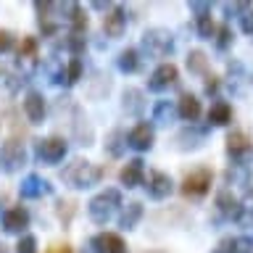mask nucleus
I'll return each mask as SVG.
<instances>
[{
	"mask_svg": "<svg viewBox=\"0 0 253 253\" xmlns=\"http://www.w3.org/2000/svg\"><path fill=\"white\" fill-rule=\"evenodd\" d=\"M29 227V211L24 206H13L3 213V229L5 232H24Z\"/></svg>",
	"mask_w": 253,
	"mask_h": 253,
	"instance_id": "11",
	"label": "nucleus"
},
{
	"mask_svg": "<svg viewBox=\"0 0 253 253\" xmlns=\"http://www.w3.org/2000/svg\"><path fill=\"white\" fill-rule=\"evenodd\" d=\"M216 211L221 219H243L245 213V206L240 203V198L232 195V190H221V193L216 195Z\"/></svg>",
	"mask_w": 253,
	"mask_h": 253,
	"instance_id": "8",
	"label": "nucleus"
},
{
	"mask_svg": "<svg viewBox=\"0 0 253 253\" xmlns=\"http://www.w3.org/2000/svg\"><path fill=\"white\" fill-rule=\"evenodd\" d=\"M119 179H122V185H126V187H137V185H142V179H145V166H142L140 158H134V161H126V166L122 169V174H119Z\"/></svg>",
	"mask_w": 253,
	"mask_h": 253,
	"instance_id": "15",
	"label": "nucleus"
},
{
	"mask_svg": "<svg viewBox=\"0 0 253 253\" xmlns=\"http://www.w3.org/2000/svg\"><path fill=\"white\" fill-rule=\"evenodd\" d=\"M219 90V77H206V92L213 95Z\"/></svg>",
	"mask_w": 253,
	"mask_h": 253,
	"instance_id": "37",
	"label": "nucleus"
},
{
	"mask_svg": "<svg viewBox=\"0 0 253 253\" xmlns=\"http://www.w3.org/2000/svg\"><path fill=\"white\" fill-rule=\"evenodd\" d=\"M240 27H243L245 35H253V11H245L240 16Z\"/></svg>",
	"mask_w": 253,
	"mask_h": 253,
	"instance_id": "35",
	"label": "nucleus"
},
{
	"mask_svg": "<svg viewBox=\"0 0 253 253\" xmlns=\"http://www.w3.org/2000/svg\"><path fill=\"white\" fill-rule=\"evenodd\" d=\"M61 179L66 182L69 187H77V190L92 187V185H98V182L103 179V169L95 166V164H90V161L77 158V161H71L66 169L61 171Z\"/></svg>",
	"mask_w": 253,
	"mask_h": 253,
	"instance_id": "1",
	"label": "nucleus"
},
{
	"mask_svg": "<svg viewBox=\"0 0 253 253\" xmlns=\"http://www.w3.org/2000/svg\"><path fill=\"white\" fill-rule=\"evenodd\" d=\"M79 77H82V61H79V58H71L69 69H66V82H69V84H74Z\"/></svg>",
	"mask_w": 253,
	"mask_h": 253,
	"instance_id": "31",
	"label": "nucleus"
},
{
	"mask_svg": "<svg viewBox=\"0 0 253 253\" xmlns=\"http://www.w3.org/2000/svg\"><path fill=\"white\" fill-rule=\"evenodd\" d=\"M232 122V106L227 100H213L211 108H209V124H216V126H224Z\"/></svg>",
	"mask_w": 253,
	"mask_h": 253,
	"instance_id": "20",
	"label": "nucleus"
},
{
	"mask_svg": "<svg viewBox=\"0 0 253 253\" xmlns=\"http://www.w3.org/2000/svg\"><path fill=\"white\" fill-rule=\"evenodd\" d=\"M187 69L193 71V74H203L206 69H209V58H206V53L201 50H193L187 55Z\"/></svg>",
	"mask_w": 253,
	"mask_h": 253,
	"instance_id": "25",
	"label": "nucleus"
},
{
	"mask_svg": "<svg viewBox=\"0 0 253 253\" xmlns=\"http://www.w3.org/2000/svg\"><path fill=\"white\" fill-rule=\"evenodd\" d=\"M211 182H213V171L201 166V169L190 171L185 177V182H182V193H185L187 198H203L211 190Z\"/></svg>",
	"mask_w": 253,
	"mask_h": 253,
	"instance_id": "4",
	"label": "nucleus"
},
{
	"mask_svg": "<svg viewBox=\"0 0 253 253\" xmlns=\"http://www.w3.org/2000/svg\"><path fill=\"white\" fill-rule=\"evenodd\" d=\"M92 245L100 253H126V243L122 240V235L116 232H103L92 240Z\"/></svg>",
	"mask_w": 253,
	"mask_h": 253,
	"instance_id": "14",
	"label": "nucleus"
},
{
	"mask_svg": "<svg viewBox=\"0 0 253 253\" xmlns=\"http://www.w3.org/2000/svg\"><path fill=\"white\" fill-rule=\"evenodd\" d=\"M122 137H124V134H122V132H119V129H114V132H111V134H108V142H106V150H108V153H111V156H122Z\"/></svg>",
	"mask_w": 253,
	"mask_h": 253,
	"instance_id": "28",
	"label": "nucleus"
},
{
	"mask_svg": "<svg viewBox=\"0 0 253 253\" xmlns=\"http://www.w3.org/2000/svg\"><path fill=\"white\" fill-rule=\"evenodd\" d=\"M211 253H237V237H224L216 243V248H211Z\"/></svg>",
	"mask_w": 253,
	"mask_h": 253,
	"instance_id": "30",
	"label": "nucleus"
},
{
	"mask_svg": "<svg viewBox=\"0 0 253 253\" xmlns=\"http://www.w3.org/2000/svg\"><path fill=\"white\" fill-rule=\"evenodd\" d=\"M126 29V13L122 8H114L111 13L103 16V32H106L108 37H122Z\"/></svg>",
	"mask_w": 253,
	"mask_h": 253,
	"instance_id": "13",
	"label": "nucleus"
},
{
	"mask_svg": "<svg viewBox=\"0 0 253 253\" xmlns=\"http://www.w3.org/2000/svg\"><path fill=\"white\" fill-rule=\"evenodd\" d=\"M177 79H179V71L174 63H161L153 74H150L148 79V90H153V92H164V90H169L171 84H177Z\"/></svg>",
	"mask_w": 253,
	"mask_h": 253,
	"instance_id": "7",
	"label": "nucleus"
},
{
	"mask_svg": "<svg viewBox=\"0 0 253 253\" xmlns=\"http://www.w3.org/2000/svg\"><path fill=\"white\" fill-rule=\"evenodd\" d=\"M137 66H140V58H137V50H134V47H126V50L119 53V69H122L124 74L137 71Z\"/></svg>",
	"mask_w": 253,
	"mask_h": 253,
	"instance_id": "23",
	"label": "nucleus"
},
{
	"mask_svg": "<svg viewBox=\"0 0 253 253\" xmlns=\"http://www.w3.org/2000/svg\"><path fill=\"white\" fill-rule=\"evenodd\" d=\"M47 253H71V251L66 248V245H63V248H61V245H58V248H53V251H47Z\"/></svg>",
	"mask_w": 253,
	"mask_h": 253,
	"instance_id": "38",
	"label": "nucleus"
},
{
	"mask_svg": "<svg viewBox=\"0 0 253 253\" xmlns=\"http://www.w3.org/2000/svg\"><path fill=\"white\" fill-rule=\"evenodd\" d=\"M116 206H122V193H119L116 187H108L87 203V213H90V219L95 224H106V221L114 216Z\"/></svg>",
	"mask_w": 253,
	"mask_h": 253,
	"instance_id": "2",
	"label": "nucleus"
},
{
	"mask_svg": "<svg viewBox=\"0 0 253 253\" xmlns=\"http://www.w3.org/2000/svg\"><path fill=\"white\" fill-rule=\"evenodd\" d=\"M174 114H177V108H174L169 100H158L156 108H153V122L156 124H171Z\"/></svg>",
	"mask_w": 253,
	"mask_h": 253,
	"instance_id": "22",
	"label": "nucleus"
},
{
	"mask_svg": "<svg viewBox=\"0 0 253 253\" xmlns=\"http://www.w3.org/2000/svg\"><path fill=\"white\" fill-rule=\"evenodd\" d=\"M27 164V150L19 140H5L3 145H0V169L5 174H13L19 171L21 166Z\"/></svg>",
	"mask_w": 253,
	"mask_h": 253,
	"instance_id": "3",
	"label": "nucleus"
},
{
	"mask_svg": "<svg viewBox=\"0 0 253 253\" xmlns=\"http://www.w3.org/2000/svg\"><path fill=\"white\" fill-rule=\"evenodd\" d=\"M190 11L195 13V19H206V16H211V5L209 3H190Z\"/></svg>",
	"mask_w": 253,
	"mask_h": 253,
	"instance_id": "33",
	"label": "nucleus"
},
{
	"mask_svg": "<svg viewBox=\"0 0 253 253\" xmlns=\"http://www.w3.org/2000/svg\"><path fill=\"white\" fill-rule=\"evenodd\" d=\"M201 111H203V108H201V100H198L195 95H190V92H185V95H182V98H179L177 114H179L182 119H185V122H190V124H193L195 119L201 116Z\"/></svg>",
	"mask_w": 253,
	"mask_h": 253,
	"instance_id": "19",
	"label": "nucleus"
},
{
	"mask_svg": "<svg viewBox=\"0 0 253 253\" xmlns=\"http://www.w3.org/2000/svg\"><path fill=\"white\" fill-rule=\"evenodd\" d=\"M19 193H21V198H42L45 193H50V185L42 177H37V174H29L19 185Z\"/></svg>",
	"mask_w": 253,
	"mask_h": 253,
	"instance_id": "18",
	"label": "nucleus"
},
{
	"mask_svg": "<svg viewBox=\"0 0 253 253\" xmlns=\"http://www.w3.org/2000/svg\"><path fill=\"white\" fill-rule=\"evenodd\" d=\"M16 253H37V240L32 235H24L16 245Z\"/></svg>",
	"mask_w": 253,
	"mask_h": 253,
	"instance_id": "32",
	"label": "nucleus"
},
{
	"mask_svg": "<svg viewBox=\"0 0 253 253\" xmlns=\"http://www.w3.org/2000/svg\"><path fill=\"white\" fill-rule=\"evenodd\" d=\"M216 24L211 21V16H206V19H198V35H201V40H211L216 37Z\"/></svg>",
	"mask_w": 253,
	"mask_h": 253,
	"instance_id": "26",
	"label": "nucleus"
},
{
	"mask_svg": "<svg viewBox=\"0 0 253 253\" xmlns=\"http://www.w3.org/2000/svg\"><path fill=\"white\" fill-rule=\"evenodd\" d=\"M140 216H142V203H137V201L126 203V209L122 211V216H119V227L134 229V227H137V221H140Z\"/></svg>",
	"mask_w": 253,
	"mask_h": 253,
	"instance_id": "21",
	"label": "nucleus"
},
{
	"mask_svg": "<svg viewBox=\"0 0 253 253\" xmlns=\"http://www.w3.org/2000/svg\"><path fill=\"white\" fill-rule=\"evenodd\" d=\"M206 134H209V126H195V124H190L187 129H182V132H179L177 142H179V148H182V150L198 148V145H203Z\"/></svg>",
	"mask_w": 253,
	"mask_h": 253,
	"instance_id": "17",
	"label": "nucleus"
},
{
	"mask_svg": "<svg viewBox=\"0 0 253 253\" xmlns=\"http://www.w3.org/2000/svg\"><path fill=\"white\" fill-rule=\"evenodd\" d=\"M37 53V40L35 37H24V42L19 47V58H35Z\"/></svg>",
	"mask_w": 253,
	"mask_h": 253,
	"instance_id": "29",
	"label": "nucleus"
},
{
	"mask_svg": "<svg viewBox=\"0 0 253 253\" xmlns=\"http://www.w3.org/2000/svg\"><path fill=\"white\" fill-rule=\"evenodd\" d=\"M213 40H216V47H219V50H227V47L232 45L235 37H232V32H229V27L224 24V27L216 29V37H213Z\"/></svg>",
	"mask_w": 253,
	"mask_h": 253,
	"instance_id": "27",
	"label": "nucleus"
},
{
	"mask_svg": "<svg viewBox=\"0 0 253 253\" xmlns=\"http://www.w3.org/2000/svg\"><path fill=\"white\" fill-rule=\"evenodd\" d=\"M237 253H253V240L251 237H237Z\"/></svg>",
	"mask_w": 253,
	"mask_h": 253,
	"instance_id": "36",
	"label": "nucleus"
},
{
	"mask_svg": "<svg viewBox=\"0 0 253 253\" xmlns=\"http://www.w3.org/2000/svg\"><path fill=\"white\" fill-rule=\"evenodd\" d=\"M142 92L134 90V87H129V90H124V111L126 114H140L142 111Z\"/></svg>",
	"mask_w": 253,
	"mask_h": 253,
	"instance_id": "24",
	"label": "nucleus"
},
{
	"mask_svg": "<svg viewBox=\"0 0 253 253\" xmlns=\"http://www.w3.org/2000/svg\"><path fill=\"white\" fill-rule=\"evenodd\" d=\"M13 47V35L8 29H0V53H8Z\"/></svg>",
	"mask_w": 253,
	"mask_h": 253,
	"instance_id": "34",
	"label": "nucleus"
},
{
	"mask_svg": "<svg viewBox=\"0 0 253 253\" xmlns=\"http://www.w3.org/2000/svg\"><path fill=\"white\" fill-rule=\"evenodd\" d=\"M126 145L134 150H150L153 148V126L140 122L137 126H132L129 134H126Z\"/></svg>",
	"mask_w": 253,
	"mask_h": 253,
	"instance_id": "10",
	"label": "nucleus"
},
{
	"mask_svg": "<svg viewBox=\"0 0 253 253\" xmlns=\"http://www.w3.org/2000/svg\"><path fill=\"white\" fill-rule=\"evenodd\" d=\"M148 195L153 198V201H164V198H169V193H171V177L166 171H158V169H153L148 174Z\"/></svg>",
	"mask_w": 253,
	"mask_h": 253,
	"instance_id": "9",
	"label": "nucleus"
},
{
	"mask_svg": "<svg viewBox=\"0 0 253 253\" xmlns=\"http://www.w3.org/2000/svg\"><path fill=\"white\" fill-rule=\"evenodd\" d=\"M66 150H69V145L63 137H47V140L37 142V158L45 164H58L66 156Z\"/></svg>",
	"mask_w": 253,
	"mask_h": 253,
	"instance_id": "6",
	"label": "nucleus"
},
{
	"mask_svg": "<svg viewBox=\"0 0 253 253\" xmlns=\"http://www.w3.org/2000/svg\"><path fill=\"white\" fill-rule=\"evenodd\" d=\"M0 253H8V248H5V245H3V243H0Z\"/></svg>",
	"mask_w": 253,
	"mask_h": 253,
	"instance_id": "39",
	"label": "nucleus"
},
{
	"mask_svg": "<svg viewBox=\"0 0 253 253\" xmlns=\"http://www.w3.org/2000/svg\"><path fill=\"white\" fill-rule=\"evenodd\" d=\"M142 47L148 50V55H156V58H164L174 50V40L166 29H148L145 37H142Z\"/></svg>",
	"mask_w": 253,
	"mask_h": 253,
	"instance_id": "5",
	"label": "nucleus"
},
{
	"mask_svg": "<svg viewBox=\"0 0 253 253\" xmlns=\"http://www.w3.org/2000/svg\"><path fill=\"white\" fill-rule=\"evenodd\" d=\"M248 150H251V140H248V134H245V132L235 129V132L227 134V153L232 156L235 161H240Z\"/></svg>",
	"mask_w": 253,
	"mask_h": 253,
	"instance_id": "16",
	"label": "nucleus"
},
{
	"mask_svg": "<svg viewBox=\"0 0 253 253\" xmlns=\"http://www.w3.org/2000/svg\"><path fill=\"white\" fill-rule=\"evenodd\" d=\"M24 114L32 124H42L45 119V98L40 92H27V98H24Z\"/></svg>",
	"mask_w": 253,
	"mask_h": 253,
	"instance_id": "12",
	"label": "nucleus"
}]
</instances>
